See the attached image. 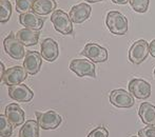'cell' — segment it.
Masks as SVG:
<instances>
[{
  "label": "cell",
  "mask_w": 155,
  "mask_h": 137,
  "mask_svg": "<svg viewBox=\"0 0 155 137\" xmlns=\"http://www.w3.org/2000/svg\"><path fill=\"white\" fill-rule=\"evenodd\" d=\"M106 25L114 35H124L128 32V19L123 13L111 11L106 18Z\"/></svg>",
  "instance_id": "6da1fadb"
},
{
  "label": "cell",
  "mask_w": 155,
  "mask_h": 137,
  "mask_svg": "<svg viewBox=\"0 0 155 137\" xmlns=\"http://www.w3.org/2000/svg\"><path fill=\"white\" fill-rule=\"evenodd\" d=\"M51 21L57 32L62 35H71L73 33V22L70 16L62 10H55L51 16Z\"/></svg>",
  "instance_id": "7a4b0ae2"
},
{
  "label": "cell",
  "mask_w": 155,
  "mask_h": 137,
  "mask_svg": "<svg viewBox=\"0 0 155 137\" xmlns=\"http://www.w3.org/2000/svg\"><path fill=\"white\" fill-rule=\"evenodd\" d=\"M3 47L6 54L13 58V59L20 60L23 57H25V45L18 40L13 32H11L10 35L3 40Z\"/></svg>",
  "instance_id": "3957f363"
},
{
  "label": "cell",
  "mask_w": 155,
  "mask_h": 137,
  "mask_svg": "<svg viewBox=\"0 0 155 137\" xmlns=\"http://www.w3.org/2000/svg\"><path fill=\"white\" fill-rule=\"evenodd\" d=\"M150 54V44L143 39L135 41L129 50V60L134 64H140Z\"/></svg>",
  "instance_id": "277c9868"
},
{
  "label": "cell",
  "mask_w": 155,
  "mask_h": 137,
  "mask_svg": "<svg viewBox=\"0 0 155 137\" xmlns=\"http://www.w3.org/2000/svg\"><path fill=\"white\" fill-rule=\"evenodd\" d=\"M36 118L38 121V125L43 130H54L61 123V116L58 114L56 111L49 110L45 112H38L36 113Z\"/></svg>",
  "instance_id": "5b68a950"
},
{
  "label": "cell",
  "mask_w": 155,
  "mask_h": 137,
  "mask_svg": "<svg viewBox=\"0 0 155 137\" xmlns=\"http://www.w3.org/2000/svg\"><path fill=\"white\" fill-rule=\"evenodd\" d=\"M28 77V72L23 67L15 66L6 69L2 75L1 80L8 86L21 84Z\"/></svg>",
  "instance_id": "8992f818"
},
{
  "label": "cell",
  "mask_w": 155,
  "mask_h": 137,
  "mask_svg": "<svg viewBox=\"0 0 155 137\" xmlns=\"http://www.w3.org/2000/svg\"><path fill=\"white\" fill-rule=\"evenodd\" d=\"M70 70L76 74L78 77H84V76H90L95 77V64L91 60L87 59H73L70 62Z\"/></svg>",
  "instance_id": "52a82bcc"
},
{
  "label": "cell",
  "mask_w": 155,
  "mask_h": 137,
  "mask_svg": "<svg viewBox=\"0 0 155 137\" xmlns=\"http://www.w3.org/2000/svg\"><path fill=\"white\" fill-rule=\"evenodd\" d=\"M80 53L93 62H104L108 59V51L94 42L87 43Z\"/></svg>",
  "instance_id": "ba28073f"
},
{
  "label": "cell",
  "mask_w": 155,
  "mask_h": 137,
  "mask_svg": "<svg viewBox=\"0 0 155 137\" xmlns=\"http://www.w3.org/2000/svg\"><path fill=\"white\" fill-rule=\"evenodd\" d=\"M110 103L117 108L128 109L134 106L135 100L131 93L127 92L124 89H117L110 93Z\"/></svg>",
  "instance_id": "9c48e42d"
},
{
  "label": "cell",
  "mask_w": 155,
  "mask_h": 137,
  "mask_svg": "<svg viewBox=\"0 0 155 137\" xmlns=\"http://www.w3.org/2000/svg\"><path fill=\"white\" fill-rule=\"evenodd\" d=\"M129 92L138 99H147L151 95V86L143 79L135 78L129 82Z\"/></svg>",
  "instance_id": "30bf717a"
},
{
  "label": "cell",
  "mask_w": 155,
  "mask_h": 137,
  "mask_svg": "<svg viewBox=\"0 0 155 137\" xmlns=\"http://www.w3.org/2000/svg\"><path fill=\"white\" fill-rule=\"evenodd\" d=\"M8 96L18 103H29L34 97V93L25 84H17L8 88Z\"/></svg>",
  "instance_id": "8fae6325"
},
{
  "label": "cell",
  "mask_w": 155,
  "mask_h": 137,
  "mask_svg": "<svg viewBox=\"0 0 155 137\" xmlns=\"http://www.w3.org/2000/svg\"><path fill=\"white\" fill-rule=\"evenodd\" d=\"M40 54L45 60L49 62H53L59 56V47L58 43L54 39L47 38L41 42Z\"/></svg>",
  "instance_id": "7c38bea8"
},
{
  "label": "cell",
  "mask_w": 155,
  "mask_h": 137,
  "mask_svg": "<svg viewBox=\"0 0 155 137\" xmlns=\"http://www.w3.org/2000/svg\"><path fill=\"white\" fill-rule=\"evenodd\" d=\"M42 64V56L36 51H29L23 59V68L30 75H35L40 71Z\"/></svg>",
  "instance_id": "4fadbf2b"
},
{
  "label": "cell",
  "mask_w": 155,
  "mask_h": 137,
  "mask_svg": "<svg viewBox=\"0 0 155 137\" xmlns=\"http://www.w3.org/2000/svg\"><path fill=\"white\" fill-rule=\"evenodd\" d=\"M91 6L88 3H79L77 5H74L71 8L69 13V16L71 18L72 22L74 23H82L89 19L91 15Z\"/></svg>",
  "instance_id": "5bb4252c"
},
{
  "label": "cell",
  "mask_w": 155,
  "mask_h": 137,
  "mask_svg": "<svg viewBox=\"0 0 155 137\" xmlns=\"http://www.w3.org/2000/svg\"><path fill=\"white\" fill-rule=\"evenodd\" d=\"M5 116L13 127H18L25 121V111L17 103H10L5 106Z\"/></svg>",
  "instance_id": "9a60e30c"
},
{
  "label": "cell",
  "mask_w": 155,
  "mask_h": 137,
  "mask_svg": "<svg viewBox=\"0 0 155 137\" xmlns=\"http://www.w3.org/2000/svg\"><path fill=\"white\" fill-rule=\"evenodd\" d=\"M19 22L23 25V27L28 28V29L36 30V31H40L43 27V19L40 18V16L34 12H28L20 14L19 16Z\"/></svg>",
  "instance_id": "2e32d148"
},
{
  "label": "cell",
  "mask_w": 155,
  "mask_h": 137,
  "mask_svg": "<svg viewBox=\"0 0 155 137\" xmlns=\"http://www.w3.org/2000/svg\"><path fill=\"white\" fill-rule=\"evenodd\" d=\"M39 36H40L39 31L28 29V28L19 30L16 33V37L18 38V40L20 41L23 45H27V47H31V45L37 44L39 40Z\"/></svg>",
  "instance_id": "e0dca14e"
},
{
  "label": "cell",
  "mask_w": 155,
  "mask_h": 137,
  "mask_svg": "<svg viewBox=\"0 0 155 137\" xmlns=\"http://www.w3.org/2000/svg\"><path fill=\"white\" fill-rule=\"evenodd\" d=\"M138 115L141 121L148 126H155V106L150 103H143L140 104Z\"/></svg>",
  "instance_id": "ac0fdd59"
},
{
  "label": "cell",
  "mask_w": 155,
  "mask_h": 137,
  "mask_svg": "<svg viewBox=\"0 0 155 137\" xmlns=\"http://www.w3.org/2000/svg\"><path fill=\"white\" fill-rule=\"evenodd\" d=\"M56 10L55 0H35L32 11L39 16H45Z\"/></svg>",
  "instance_id": "d6986e66"
},
{
  "label": "cell",
  "mask_w": 155,
  "mask_h": 137,
  "mask_svg": "<svg viewBox=\"0 0 155 137\" xmlns=\"http://www.w3.org/2000/svg\"><path fill=\"white\" fill-rule=\"evenodd\" d=\"M19 137H39L38 121L34 119L25 121L19 131Z\"/></svg>",
  "instance_id": "ffe728a7"
},
{
  "label": "cell",
  "mask_w": 155,
  "mask_h": 137,
  "mask_svg": "<svg viewBox=\"0 0 155 137\" xmlns=\"http://www.w3.org/2000/svg\"><path fill=\"white\" fill-rule=\"evenodd\" d=\"M0 21L8 22L12 15V5L8 0H0Z\"/></svg>",
  "instance_id": "44dd1931"
},
{
  "label": "cell",
  "mask_w": 155,
  "mask_h": 137,
  "mask_svg": "<svg viewBox=\"0 0 155 137\" xmlns=\"http://www.w3.org/2000/svg\"><path fill=\"white\" fill-rule=\"evenodd\" d=\"M13 133V125L8 121L5 115H0V135L1 137H8Z\"/></svg>",
  "instance_id": "7402d4cb"
},
{
  "label": "cell",
  "mask_w": 155,
  "mask_h": 137,
  "mask_svg": "<svg viewBox=\"0 0 155 137\" xmlns=\"http://www.w3.org/2000/svg\"><path fill=\"white\" fill-rule=\"evenodd\" d=\"M129 2L131 8L137 13H146L150 5V0H129Z\"/></svg>",
  "instance_id": "603a6c76"
},
{
  "label": "cell",
  "mask_w": 155,
  "mask_h": 137,
  "mask_svg": "<svg viewBox=\"0 0 155 137\" xmlns=\"http://www.w3.org/2000/svg\"><path fill=\"white\" fill-rule=\"evenodd\" d=\"M35 0H15V4H16V11L21 14L23 13H28L33 8Z\"/></svg>",
  "instance_id": "cb8c5ba5"
},
{
  "label": "cell",
  "mask_w": 155,
  "mask_h": 137,
  "mask_svg": "<svg viewBox=\"0 0 155 137\" xmlns=\"http://www.w3.org/2000/svg\"><path fill=\"white\" fill-rule=\"evenodd\" d=\"M87 137H109V132L106 128L97 127L92 130Z\"/></svg>",
  "instance_id": "d4e9b609"
},
{
  "label": "cell",
  "mask_w": 155,
  "mask_h": 137,
  "mask_svg": "<svg viewBox=\"0 0 155 137\" xmlns=\"http://www.w3.org/2000/svg\"><path fill=\"white\" fill-rule=\"evenodd\" d=\"M139 137H155V126H148L138 131Z\"/></svg>",
  "instance_id": "484cf974"
},
{
  "label": "cell",
  "mask_w": 155,
  "mask_h": 137,
  "mask_svg": "<svg viewBox=\"0 0 155 137\" xmlns=\"http://www.w3.org/2000/svg\"><path fill=\"white\" fill-rule=\"evenodd\" d=\"M150 54L155 58V39L152 40L151 43H150Z\"/></svg>",
  "instance_id": "4316f807"
},
{
  "label": "cell",
  "mask_w": 155,
  "mask_h": 137,
  "mask_svg": "<svg viewBox=\"0 0 155 137\" xmlns=\"http://www.w3.org/2000/svg\"><path fill=\"white\" fill-rule=\"evenodd\" d=\"M112 2L116 4H126L127 2H129V0H112Z\"/></svg>",
  "instance_id": "83f0119b"
},
{
  "label": "cell",
  "mask_w": 155,
  "mask_h": 137,
  "mask_svg": "<svg viewBox=\"0 0 155 137\" xmlns=\"http://www.w3.org/2000/svg\"><path fill=\"white\" fill-rule=\"evenodd\" d=\"M0 67H1V75H0V76H1V77H2V75H3L4 72H5V69H4V64H2V62H1V64H0Z\"/></svg>",
  "instance_id": "f1b7e54d"
},
{
  "label": "cell",
  "mask_w": 155,
  "mask_h": 137,
  "mask_svg": "<svg viewBox=\"0 0 155 137\" xmlns=\"http://www.w3.org/2000/svg\"><path fill=\"white\" fill-rule=\"evenodd\" d=\"M84 1L91 2V3H95V2H100V1H102V0H84Z\"/></svg>",
  "instance_id": "f546056e"
},
{
  "label": "cell",
  "mask_w": 155,
  "mask_h": 137,
  "mask_svg": "<svg viewBox=\"0 0 155 137\" xmlns=\"http://www.w3.org/2000/svg\"><path fill=\"white\" fill-rule=\"evenodd\" d=\"M154 77H155V69H154Z\"/></svg>",
  "instance_id": "4dcf8cb0"
},
{
  "label": "cell",
  "mask_w": 155,
  "mask_h": 137,
  "mask_svg": "<svg viewBox=\"0 0 155 137\" xmlns=\"http://www.w3.org/2000/svg\"><path fill=\"white\" fill-rule=\"evenodd\" d=\"M133 137H137V136H133Z\"/></svg>",
  "instance_id": "1f68e13d"
}]
</instances>
